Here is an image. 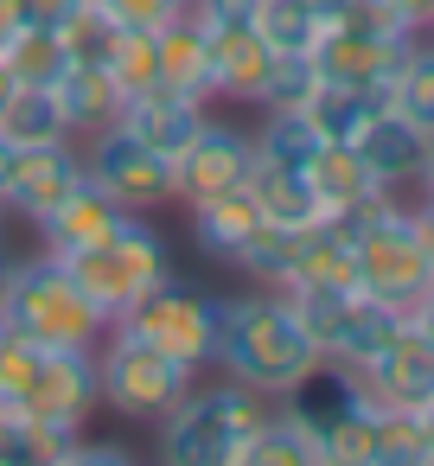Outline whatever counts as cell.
<instances>
[{
    "mask_svg": "<svg viewBox=\"0 0 434 466\" xmlns=\"http://www.w3.org/2000/svg\"><path fill=\"white\" fill-rule=\"evenodd\" d=\"M160 84L211 103V33H198V26H186V20H167V26H160ZM211 109H217V103H211Z\"/></svg>",
    "mask_w": 434,
    "mask_h": 466,
    "instance_id": "obj_22",
    "label": "cell"
},
{
    "mask_svg": "<svg viewBox=\"0 0 434 466\" xmlns=\"http://www.w3.org/2000/svg\"><path fill=\"white\" fill-rule=\"evenodd\" d=\"M14 96V77H7V65H0V103H7Z\"/></svg>",
    "mask_w": 434,
    "mask_h": 466,
    "instance_id": "obj_49",
    "label": "cell"
},
{
    "mask_svg": "<svg viewBox=\"0 0 434 466\" xmlns=\"http://www.w3.org/2000/svg\"><path fill=\"white\" fill-rule=\"evenodd\" d=\"M351 147H358V160L370 167V179L383 186V192H402V186H421V160H428V135L402 116V109H389V103H377L370 109V122L351 135Z\"/></svg>",
    "mask_w": 434,
    "mask_h": 466,
    "instance_id": "obj_14",
    "label": "cell"
},
{
    "mask_svg": "<svg viewBox=\"0 0 434 466\" xmlns=\"http://www.w3.org/2000/svg\"><path fill=\"white\" fill-rule=\"evenodd\" d=\"M14 275H20V256L7 249V237H0V313H7V294H14Z\"/></svg>",
    "mask_w": 434,
    "mask_h": 466,
    "instance_id": "obj_41",
    "label": "cell"
},
{
    "mask_svg": "<svg viewBox=\"0 0 434 466\" xmlns=\"http://www.w3.org/2000/svg\"><path fill=\"white\" fill-rule=\"evenodd\" d=\"M396 7H402V20L415 33H434V0H396Z\"/></svg>",
    "mask_w": 434,
    "mask_h": 466,
    "instance_id": "obj_40",
    "label": "cell"
},
{
    "mask_svg": "<svg viewBox=\"0 0 434 466\" xmlns=\"http://www.w3.org/2000/svg\"><path fill=\"white\" fill-rule=\"evenodd\" d=\"M319 466H377V402L370 396L319 434Z\"/></svg>",
    "mask_w": 434,
    "mask_h": 466,
    "instance_id": "obj_31",
    "label": "cell"
},
{
    "mask_svg": "<svg viewBox=\"0 0 434 466\" xmlns=\"http://www.w3.org/2000/svg\"><path fill=\"white\" fill-rule=\"evenodd\" d=\"M14 154H20V147H14L7 135H0V192H7V173H14Z\"/></svg>",
    "mask_w": 434,
    "mask_h": 466,
    "instance_id": "obj_45",
    "label": "cell"
},
{
    "mask_svg": "<svg viewBox=\"0 0 434 466\" xmlns=\"http://www.w3.org/2000/svg\"><path fill=\"white\" fill-rule=\"evenodd\" d=\"M268 415V396H256L237 377H198L173 415L154 421V453L167 466H243V447L256 434V421Z\"/></svg>",
    "mask_w": 434,
    "mask_h": 466,
    "instance_id": "obj_3",
    "label": "cell"
},
{
    "mask_svg": "<svg viewBox=\"0 0 434 466\" xmlns=\"http://www.w3.org/2000/svg\"><path fill=\"white\" fill-rule=\"evenodd\" d=\"M383 96H370V90H351V84H319L313 90V103H307V116H313V128L326 135V141H351L364 122H370V109H377Z\"/></svg>",
    "mask_w": 434,
    "mask_h": 466,
    "instance_id": "obj_32",
    "label": "cell"
},
{
    "mask_svg": "<svg viewBox=\"0 0 434 466\" xmlns=\"http://www.w3.org/2000/svg\"><path fill=\"white\" fill-rule=\"evenodd\" d=\"M84 179V141H45V147H20L14 154V173H7V192H0V211L20 218L26 230Z\"/></svg>",
    "mask_w": 434,
    "mask_h": 466,
    "instance_id": "obj_11",
    "label": "cell"
},
{
    "mask_svg": "<svg viewBox=\"0 0 434 466\" xmlns=\"http://www.w3.org/2000/svg\"><path fill=\"white\" fill-rule=\"evenodd\" d=\"M351 370L364 377L370 402H383V409H428L434 402V339L415 319H402V332Z\"/></svg>",
    "mask_w": 434,
    "mask_h": 466,
    "instance_id": "obj_12",
    "label": "cell"
},
{
    "mask_svg": "<svg viewBox=\"0 0 434 466\" xmlns=\"http://www.w3.org/2000/svg\"><path fill=\"white\" fill-rule=\"evenodd\" d=\"M377 466H434V447H428V428L415 409L377 402Z\"/></svg>",
    "mask_w": 434,
    "mask_h": 466,
    "instance_id": "obj_34",
    "label": "cell"
},
{
    "mask_svg": "<svg viewBox=\"0 0 434 466\" xmlns=\"http://www.w3.org/2000/svg\"><path fill=\"white\" fill-rule=\"evenodd\" d=\"M65 466H135V453H128L122 441H90V428H84V434L71 441Z\"/></svg>",
    "mask_w": 434,
    "mask_h": 466,
    "instance_id": "obj_38",
    "label": "cell"
},
{
    "mask_svg": "<svg viewBox=\"0 0 434 466\" xmlns=\"http://www.w3.org/2000/svg\"><path fill=\"white\" fill-rule=\"evenodd\" d=\"M402 52H409V46L364 39V33L326 20V33H319V46H313V65H319V84H351V90L383 96L389 77H396V65H402Z\"/></svg>",
    "mask_w": 434,
    "mask_h": 466,
    "instance_id": "obj_15",
    "label": "cell"
},
{
    "mask_svg": "<svg viewBox=\"0 0 434 466\" xmlns=\"http://www.w3.org/2000/svg\"><path fill=\"white\" fill-rule=\"evenodd\" d=\"M409 319H415V326H421V332H428V339H434V281H428V288H421V300H415V307H409Z\"/></svg>",
    "mask_w": 434,
    "mask_h": 466,
    "instance_id": "obj_43",
    "label": "cell"
},
{
    "mask_svg": "<svg viewBox=\"0 0 434 466\" xmlns=\"http://www.w3.org/2000/svg\"><path fill=\"white\" fill-rule=\"evenodd\" d=\"M415 415H421V428H428V447H434V402H428V409H415Z\"/></svg>",
    "mask_w": 434,
    "mask_h": 466,
    "instance_id": "obj_48",
    "label": "cell"
},
{
    "mask_svg": "<svg viewBox=\"0 0 434 466\" xmlns=\"http://www.w3.org/2000/svg\"><path fill=\"white\" fill-rule=\"evenodd\" d=\"M288 268H294V230H281V224H262L230 262V275H243L256 288H288Z\"/></svg>",
    "mask_w": 434,
    "mask_h": 466,
    "instance_id": "obj_33",
    "label": "cell"
},
{
    "mask_svg": "<svg viewBox=\"0 0 434 466\" xmlns=\"http://www.w3.org/2000/svg\"><path fill=\"white\" fill-rule=\"evenodd\" d=\"M65 268L77 275V288L90 294V307L103 319H122L160 275H173V256H167V237L154 230V211H128L116 224V237H103L96 249L71 256Z\"/></svg>",
    "mask_w": 434,
    "mask_h": 466,
    "instance_id": "obj_7",
    "label": "cell"
},
{
    "mask_svg": "<svg viewBox=\"0 0 434 466\" xmlns=\"http://www.w3.org/2000/svg\"><path fill=\"white\" fill-rule=\"evenodd\" d=\"M249 192H256L262 218H268V224H281V230H307V224H319V218H326V211H319V198H313V179H307V173H294V167H268V160H256Z\"/></svg>",
    "mask_w": 434,
    "mask_h": 466,
    "instance_id": "obj_21",
    "label": "cell"
},
{
    "mask_svg": "<svg viewBox=\"0 0 434 466\" xmlns=\"http://www.w3.org/2000/svg\"><path fill=\"white\" fill-rule=\"evenodd\" d=\"M243 466H319V434L288 415L281 402H268V415L256 421L249 447H243Z\"/></svg>",
    "mask_w": 434,
    "mask_h": 466,
    "instance_id": "obj_24",
    "label": "cell"
},
{
    "mask_svg": "<svg viewBox=\"0 0 434 466\" xmlns=\"http://www.w3.org/2000/svg\"><path fill=\"white\" fill-rule=\"evenodd\" d=\"M415 237H421V249H428V262H434V198L415 205Z\"/></svg>",
    "mask_w": 434,
    "mask_h": 466,
    "instance_id": "obj_42",
    "label": "cell"
},
{
    "mask_svg": "<svg viewBox=\"0 0 434 466\" xmlns=\"http://www.w3.org/2000/svg\"><path fill=\"white\" fill-rule=\"evenodd\" d=\"M319 345L307 339V326L294 319L281 288H237L217 294V339H211V370L249 383L256 396H288L307 370H313Z\"/></svg>",
    "mask_w": 434,
    "mask_h": 466,
    "instance_id": "obj_1",
    "label": "cell"
},
{
    "mask_svg": "<svg viewBox=\"0 0 434 466\" xmlns=\"http://www.w3.org/2000/svg\"><path fill=\"white\" fill-rule=\"evenodd\" d=\"M345 218H351V237H358V288L409 313L421 300V288L434 281V262L415 237V205H402V192H383V198H370L364 211H345Z\"/></svg>",
    "mask_w": 434,
    "mask_h": 466,
    "instance_id": "obj_6",
    "label": "cell"
},
{
    "mask_svg": "<svg viewBox=\"0 0 434 466\" xmlns=\"http://www.w3.org/2000/svg\"><path fill=\"white\" fill-rule=\"evenodd\" d=\"M0 65H7L14 84H58L65 65H71V52H65V39L52 26H26L20 20V33L0 46Z\"/></svg>",
    "mask_w": 434,
    "mask_h": 466,
    "instance_id": "obj_28",
    "label": "cell"
},
{
    "mask_svg": "<svg viewBox=\"0 0 434 466\" xmlns=\"http://www.w3.org/2000/svg\"><path fill=\"white\" fill-rule=\"evenodd\" d=\"M128 218V205H116L90 173L33 224V243L45 249V256H58V262H71V256H84V249H96L103 237H116V224Z\"/></svg>",
    "mask_w": 434,
    "mask_h": 466,
    "instance_id": "obj_13",
    "label": "cell"
},
{
    "mask_svg": "<svg viewBox=\"0 0 434 466\" xmlns=\"http://www.w3.org/2000/svg\"><path fill=\"white\" fill-rule=\"evenodd\" d=\"M249 26L262 33L268 52H313L319 33H326V20H319L313 7H300V0H256Z\"/></svg>",
    "mask_w": 434,
    "mask_h": 466,
    "instance_id": "obj_29",
    "label": "cell"
},
{
    "mask_svg": "<svg viewBox=\"0 0 434 466\" xmlns=\"http://www.w3.org/2000/svg\"><path fill=\"white\" fill-rule=\"evenodd\" d=\"M421 198H434V135H428V160H421Z\"/></svg>",
    "mask_w": 434,
    "mask_h": 466,
    "instance_id": "obj_46",
    "label": "cell"
},
{
    "mask_svg": "<svg viewBox=\"0 0 434 466\" xmlns=\"http://www.w3.org/2000/svg\"><path fill=\"white\" fill-rule=\"evenodd\" d=\"M224 14H230V20H249V14H256V0H224Z\"/></svg>",
    "mask_w": 434,
    "mask_h": 466,
    "instance_id": "obj_47",
    "label": "cell"
},
{
    "mask_svg": "<svg viewBox=\"0 0 434 466\" xmlns=\"http://www.w3.org/2000/svg\"><path fill=\"white\" fill-rule=\"evenodd\" d=\"M268 218H262V205H256V192L249 186H237V192H217V198H198V205H186V230H192V249L205 256V262H217V268H230L237 262V249L262 230Z\"/></svg>",
    "mask_w": 434,
    "mask_h": 466,
    "instance_id": "obj_16",
    "label": "cell"
},
{
    "mask_svg": "<svg viewBox=\"0 0 434 466\" xmlns=\"http://www.w3.org/2000/svg\"><path fill=\"white\" fill-rule=\"evenodd\" d=\"M249 135H256V160H268V167H294V173H307L313 154L326 147V135L313 128L307 109H262V122H256Z\"/></svg>",
    "mask_w": 434,
    "mask_h": 466,
    "instance_id": "obj_25",
    "label": "cell"
},
{
    "mask_svg": "<svg viewBox=\"0 0 434 466\" xmlns=\"http://www.w3.org/2000/svg\"><path fill=\"white\" fill-rule=\"evenodd\" d=\"M84 173H90L116 205H128V211H167V205H179L173 160L154 154L122 116L84 135Z\"/></svg>",
    "mask_w": 434,
    "mask_h": 466,
    "instance_id": "obj_9",
    "label": "cell"
},
{
    "mask_svg": "<svg viewBox=\"0 0 434 466\" xmlns=\"http://www.w3.org/2000/svg\"><path fill=\"white\" fill-rule=\"evenodd\" d=\"M122 33H160L173 20V0H96Z\"/></svg>",
    "mask_w": 434,
    "mask_h": 466,
    "instance_id": "obj_37",
    "label": "cell"
},
{
    "mask_svg": "<svg viewBox=\"0 0 434 466\" xmlns=\"http://www.w3.org/2000/svg\"><path fill=\"white\" fill-rule=\"evenodd\" d=\"M58 39H65V52H71V65H109V52H116V39H122V26L96 7V0H84V7L58 26Z\"/></svg>",
    "mask_w": 434,
    "mask_h": 466,
    "instance_id": "obj_36",
    "label": "cell"
},
{
    "mask_svg": "<svg viewBox=\"0 0 434 466\" xmlns=\"http://www.w3.org/2000/svg\"><path fill=\"white\" fill-rule=\"evenodd\" d=\"M383 103L402 109L421 135H434V39H428V33L409 39V52H402V65H396V77H389Z\"/></svg>",
    "mask_w": 434,
    "mask_h": 466,
    "instance_id": "obj_27",
    "label": "cell"
},
{
    "mask_svg": "<svg viewBox=\"0 0 434 466\" xmlns=\"http://www.w3.org/2000/svg\"><path fill=\"white\" fill-rule=\"evenodd\" d=\"M109 326H128V332H141L147 345H160L167 358H179V364H198V370H211V339H217V294L205 288V281H192V275H160L122 319H109Z\"/></svg>",
    "mask_w": 434,
    "mask_h": 466,
    "instance_id": "obj_8",
    "label": "cell"
},
{
    "mask_svg": "<svg viewBox=\"0 0 434 466\" xmlns=\"http://www.w3.org/2000/svg\"><path fill=\"white\" fill-rule=\"evenodd\" d=\"M256 173V135L224 122V116H205V128L186 141V154L173 160V186H179V205H198V198H217V192H237L249 186Z\"/></svg>",
    "mask_w": 434,
    "mask_h": 466,
    "instance_id": "obj_10",
    "label": "cell"
},
{
    "mask_svg": "<svg viewBox=\"0 0 434 466\" xmlns=\"http://www.w3.org/2000/svg\"><path fill=\"white\" fill-rule=\"evenodd\" d=\"M307 179H313V198H319V211H332V218H345V211H364L370 198H383V186L370 179V167L358 160V147H351V141H326V147L313 154Z\"/></svg>",
    "mask_w": 434,
    "mask_h": 466,
    "instance_id": "obj_19",
    "label": "cell"
},
{
    "mask_svg": "<svg viewBox=\"0 0 434 466\" xmlns=\"http://www.w3.org/2000/svg\"><path fill=\"white\" fill-rule=\"evenodd\" d=\"M77 7H84V0H20V20H26V26H52V33H58Z\"/></svg>",
    "mask_w": 434,
    "mask_h": 466,
    "instance_id": "obj_39",
    "label": "cell"
},
{
    "mask_svg": "<svg viewBox=\"0 0 434 466\" xmlns=\"http://www.w3.org/2000/svg\"><path fill=\"white\" fill-rule=\"evenodd\" d=\"M20 33V0H0V46Z\"/></svg>",
    "mask_w": 434,
    "mask_h": 466,
    "instance_id": "obj_44",
    "label": "cell"
},
{
    "mask_svg": "<svg viewBox=\"0 0 434 466\" xmlns=\"http://www.w3.org/2000/svg\"><path fill=\"white\" fill-rule=\"evenodd\" d=\"M0 135L14 147H45V141H77L65 103L52 96V84H14V96L0 103Z\"/></svg>",
    "mask_w": 434,
    "mask_h": 466,
    "instance_id": "obj_20",
    "label": "cell"
},
{
    "mask_svg": "<svg viewBox=\"0 0 434 466\" xmlns=\"http://www.w3.org/2000/svg\"><path fill=\"white\" fill-rule=\"evenodd\" d=\"M205 116H211L205 96H186V90H167V84H154V90H141V96L122 103V122H128L154 154H167V160L186 154V141L205 128Z\"/></svg>",
    "mask_w": 434,
    "mask_h": 466,
    "instance_id": "obj_18",
    "label": "cell"
},
{
    "mask_svg": "<svg viewBox=\"0 0 434 466\" xmlns=\"http://www.w3.org/2000/svg\"><path fill=\"white\" fill-rule=\"evenodd\" d=\"M7 224H14V218H7V211H0V237H7Z\"/></svg>",
    "mask_w": 434,
    "mask_h": 466,
    "instance_id": "obj_50",
    "label": "cell"
},
{
    "mask_svg": "<svg viewBox=\"0 0 434 466\" xmlns=\"http://www.w3.org/2000/svg\"><path fill=\"white\" fill-rule=\"evenodd\" d=\"M0 326L20 332V339H39V345H65V351H96L103 339V313L90 307V294L77 288V275L33 249L20 256V275H14V294H7V313H0Z\"/></svg>",
    "mask_w": 434,
    "mask_h": 466,
    "instance_id": "obj_5",
    "label": "cell"
},
{
    "mask_svg": "<svg viewBox=\"0 0 434 466\" xmlns=\"http://www.w3.org/2000/svg\"><path fill=\"white\" fill-rule=\"evenodd\" d=\"M103 71L116 77L122 103H128V96H141V90H154V84H160V33H122Z\"/></svg>",
    "mask_w": 434,
    "mask_h": 466,
    "instance_id": "obj_35",
    "label": "cell"
},
{
    "mask_svg": "<svg viewBox=\"0 0 434 466\" xmlns=\"http://www.w3.org/2000/svg\"><path fill=\"white\" fill-rule=\"evenodd\" d=\"M268 46H262V33L249 26V20H224V26H211V103H243V109H256V90H262V77H268Z\"/></svg>",
    "mask_w": 434,
    "mask_h": 466,
    "instance_id": "obj_17",
    "label": "cell"
},
{
    "mask_svg": "<svg viewBox=\"0 0 434 466\" xmlns=\"http://www.w3.org/2000/svg\"><path fill=\"white\" fill-rule=\"evenodd\" d=\"M402 307H389V300H377V294H351V307H345V326H338V345L326 351V358H345V364H364V358H377L396 332H402Z\"/></svg>",
    "mask_w": 434,
    "mask_h": 466,
    "instance_id": "obj_26",
    "label": "cell"
},
{
    "mask_svg": "<svg viewBox=\"0 0 434 466\" xmlns=\"http://www.w3.org/2000/svg\"><path fill=\"white\" fill-rule=\"evenodd\" d=\"M0 415H20L39 428H90L96 415V351L39 345L0 326Z\"/></svg>",
    "mask_w": 434,
    "mask_h": 466,
    "instance_id": "obj_2",
    "label": "cell"
},
{
    "mask_svg": "<svg viewBox=\"0 0 434 466\" xmlns=\"http://www.w3.org/2000/svg\"><path fill=\"white\" fill-rule=\"evenodd\" d=\"M198 377H205L198 364L167 358L160 345H147L128 326H103V339H96V409H109L128 428H154L160 415H173Z\"/></svg>",
    "mask_w": 434,
    "mask_h": 466,
    "instance_id": "obj_4",
    "label": "cell"
},
{
    "mask_svg": "<svg viewBox=\"0 0 434 466\" xmlns=\"http://www.w3.org/2000/svg\"><path fill=\"white\" fill-rule=\"evenodd\" d=\"M313 90H319L313 52H275V58H268V77H262V90H256V116H262V109H307Z\"/></svg>",
    "mask_w": 434,
    "mask_h": 466,
    "instance_id": "obj_30",
    "label": "cell"
},
{
    "mask_svg": "<svg viewBox=\"0 0 434 466\" xmlns=\"http://www.w3.org/2000/svg\"><path fill=\"white\" fill-rule=\"evenodd\" d=\"M52 96L65 103V116H71L77 141H84L90 128H103V122H116V116H122V90H116V77H109L103 65H65V77L52 84Z\"/></svg>",
    "mask_w": 434,
    "mask_h": 466,
    "instance_id": "obj_23",
    "label": "cell"
}]
</instances>
